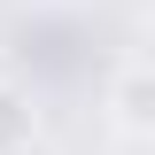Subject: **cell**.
Here are the masks:
<instances>
[{"label": "cell", "mask_w": 155, "mask_h": 155, "mask_svg": "<svg viewBox=\"0 0 155 155\" xmlns=\"http://www.w3.org/2000/svg\"><path fill=\"white\" fill-rule=\"evenodd\" d=\"M109 116H116L124 140H147V132H155V70H147L140 54L109 78Z\"/></svg>", "instance_id": "1"}, {"label": "cell", "mask_w": 155, "mask_h": 155, "mask_svg": "<svg viewBox=\"0 0 155 155\" xmlns=\"http://www.w3.org/2000/svg\"><path fill=\"white\" fill-rule=\"evenodd\" d=\"M23 140H39V116H31V93L0 78V155H8V147H23Z\"/></svg>", "instance_id": "2"}, {"label": "cell", "mask_w": 155, "mask_h": 155, "mask_svg": "<svg viewBox=\"0 0 155 155\" xmlns=\"http://www.w3.org/2000/svg\"><path fill=\"white\" fill-rule=\"evenodd\" d=\"M8 155H54V147H47V140H23V147H8Z\"/></svg>", "instance_id": "3"}]
</instances>
